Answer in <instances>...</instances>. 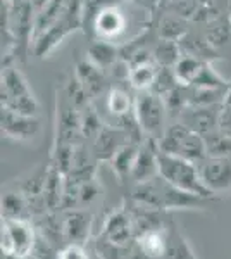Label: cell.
<instances>
[{"label": "cell", "instance_id": "1", "mask_svg": "<svg viewBox=\"0 0 231 259\" xmlns=\"http://www.w3.org/2000/svg\"><path fill=\"white\" fill-rule=\"evenodd\" d=\"M159 175L167 183H171V185H174L176 189L183 192H188V194L200 195L204 199L214 195L204 185L199 166L192 161L183 159V157L171 156V154L159 150Z\"/></svg>", "mask_w": 231, "mask_h": 259}, {"label": "cell", "instance_id": "2", "mask_svg": "<svg viewBox=\"0 0 231 259\" xmlns=\"http://www.w3.org/2000/svg\"><path fill=\"white\" fill-rule=\"evenodd\" d=\"M135 199L147 206L162 207V209L166 207H193L204 202V197L176 189L174 185L167 183L161 175L147 180L144 183H138Z\"/></svg>", "mask_w": 231, "mask_h": 259}, {"label": "cell", "instance_id": "3", "mask_svg": "<svg viewBox=\"0 0 231 259\" xmlns=\"http://www.w3.org/2000/svg\"><path fill=\"white\" fill-rule=\"evenodd\" d=\"M157 144L161 152L183 157V159L192 161L195 164H199L200 161L207 157L204 137L183 123L166 128V132H164V135Z\"/></svg>", "mask_w": 231, "mask_h": 259}, {"label": "cell", "instance_id": "4", "mask_svg": "<svg viewBox=\"0 0 231 259\" xmlns=\"http://www.w3.org/2000/svg\"><path fill=\"white\" fill-rule=\"evenodd\" d=\"M2 107L12 109L21 114L35 116L38 111V102L29 89L26 78L19 69L6 66L2 68Z\"/></svg>", "mask_w": 231, "mask_h": 259}, {"label": "cell", "instance_id": "5", "mask_svg": "<svg viewBox=\"0 0 231 259\" xmlns=\"http://www.w3.org/2000/svg\"><path fill=\"white\" fill-rule=\"evenodd\" d=\"M166 102L161 95H157L155 92H144L140 94V97L135 100V116L136 121L140 124V130L145 132L147 135H150V139L154 137L164 135L166 128H164V118H166Z\"/></svg>", "mask_w": 231, "mask_h": 259}, {"label": "cell", "instance_id": "6", "mask_svg": "<svg viewBox=\"0 0 231 259\" xmlns=\"http://www.w3.org/2000/svg\"><path fill=\"white\" fill-rule=\"evenodd\" d=\"M2 247L14 257H24L31 252L33 230L23 220H9L2 227Z\"/></svg>", "mask_w": 231, "mask_h": 259}, {"label": "cell", "instance_id": "7", "mask_svg": "<svg viewBox=\"0 0 231 259\" xmlns=\"http://www.w3.org/2000/svg\"><path fill=\"white\" fill-rule=\"evenodd\" d=\"M204 185L212 194L231 189V159L228 157H205L199 164Z\"/></svg>", "mask_w": 231, "mask_h": 259}, {"label": "cell", "instance_id": "8", "mask_svg": "<svg viewBox=\"0 0 231 259\" xmlns=\"http://www.w3.org/2000/svg\"><path fill=\"white\" fill-rule=\"evenodd\" d=\"M94 28L100 40L114 41L126 31V16L124 12L114 4L100 7L95 11Z\"/></svg>", "mask_w": 231, "mask_h": 259}, {"label": "cell", "instance_id": "9", "mask_svg": "<svg viewBox=\"0 0 231 259\" xmlns=\"http://www.w3.org/2000/svg\"><path fill=\"white\" fill-rule=\"evenodd\" d=\"M38 121L35 116L21 114L7 107H2V132L12 139H31L38 133Z\"/></svg>", "mask_w": 231, "mask_h": 259}, {"label": "cell", "instance_id": "10", "mask_svg": "<svg viewBox=\"0 0 231 259\" xmlns=\"http://www.w3.org/2000/svg\"><path fill=\"white\" fill-rule=\"evenodd\" d=\"M154 140L155 139H149L138 149L135 164L131 169V177L138 183H144L159 175V144H155Z\"/></svg>", "mask_w": 231, "mask_h": 259}, {"label": "cell", "instance_id": "11", "mask_svg": "<svg viewBox=\"0 0 231 259\" xmlns=\"http://www.w3.org/2000/svg\"><path fill=\"white\" fill-rule=\"evenodd\" d=\"M219 114L221 111H214L211 106H192L181 114V118L183 124L204 137L219 128Z\"/></svg>", "mask_w": 231, "mask_h": 259}, {"label": "cell", "instance_id": "12", "mask_svg": "<svg viewBox=\"0 0 231 259\" xmlns=\"http://www.w3.org/2000/svg\"><path fill=\"white\" fill-rule=\"evenodd\" d=\"M128 139H129L128 132L123 128L102 126L99 135L95 137V144H94L95 156L100 157V159H112L117 150L128 144Z\"/></svg>", "mask_w": 231, "mask_h": 259}, {"label": "cell", "instance_id": "13", "mask_svg": "<svg viewBox=\"0 0 231 259\" xmlns=\"http://www.w3.org/2000/svg\"><path fill=\"white\" fill-rule=\"evenodd\" d=\"M167 244H169V239L159 230H147L138 240L140 252L147 259H161L167 252Z\"/></svg>", "mask_w": 231, "mask_h": 259}, {"label": "cell", "instance_id": "14", "mask_svg": "<svg viewBox=\"0 0 231 259\" xmlns=\"http://www.w3.org/2000/svg\"><path fill=\"white\" fill-rule=\"evenodd\" d=\"M104 71L99 69L90 61H83L76 68V80L85 89L88 95H97L104 89Z\"/></svg>", "mask_w": 231, "mask_h": 259}, {"label": "cell", "instance_id": "15", "mask_svg": "<svg viewBox=\"0 0 231 259\" xmlns=\"http://www.w3.org/2000/svg\"><path fill=\"white\" fill-rule=\"evenodd\" d=\"M88 61L95 64L99 69L107 71L116 64L117 61V49L114 44L106 40H97L88 47Z\"/></svg>", "mask_w": 231, "mask_h": 259}, {"label": "cell", "instance_id": "16", "mask_svg": "<svg viewBox=\"0 0 231 259\" xmlns=\"http://www.w3.org/2000/svg\"><path fill=\"white\" fill-rule=\"evenodd\" d=\"M204 62L199 61L197 57L192 56H181V59L176 62V66L173 68L176 78H178L179 85H193L197 81V78L200 76L204 69Z\"/></svg>", "mask_w": 231, "mask_h": 259}, {"label": "cell", "instance_id": "17", "mask_svg": "<svg viewBox=\"0 0 231 259\" xmlns=\"http://www.w3.org/2000/svg\"><path fill=\"white\" fill-rule=\"evenodd\" d=\"M107 109L114 118L126 119L128 114L135 112V104L131 102L129 95L121 89H112L107 95Z\"/></svg>", "mask_w": 231, "mask_h": 259}, {"label": "cell", "instance_id": "18", "mask_svg": "<svg viewBox=\"0 0 231 259\" xmlns=\"http://www.w3.org/2000/svg\"><path fill=\"white\" fill-rule=\"evenodd\" d=\"M205 149L209 157H228L231 159V137L222 133L219 128L204 135Z\"/></svg>", "mask_w": 231, "mask_h": 259}, {"label": "cell", "instance_id": "19", "mask_svg": "<svg viewBox=\"0 0 231 259\" xmlns=\"http://www.w3.org/2000/svg\"><path fill=\"white\" fill-rule=\"evenodd\" d=\"M154 59L161 68H174L176 62L181 59V54H179V47L176 44V40L162 38L159 41L154 50Z\"/></svg>", "mask_w": 231, "mask_h": 259}, {"label": "cell", "instance_id": "20", "mask_svg": "<svg viewBox=\"0 0 231 259\" xmlns=\"http://www.w3.org/2000/svg\"><path fill=\"white\" fill-rule=\"evenodd\" d=\"M138 149H140L138 145L128 142V144L123 145V147L117 150L116 156L111 159L112 166H114L116 173L119 175V177H128V175H131V169H133V164H135Z\"/></svg>", "mask_w": 231, "mask_h": 259}, {"label": "cell", "instance_id": "21", "mask_svg": "<svg viewBox=\"0 0 231 259\" xmlns=\"http://www.w3.org/2000/svg\"><path fill=\"white\" fill-rule=\"evenodd\" d=\"M171 31H176V33H178V36H179V35H181V24L176 23L174 19L162 21V24H161V35H162V38L173 40V33H171Z\"/></svg>", "mask_w": 231, "mask_h": 259}, {"label": "cell", "instance_id": "22", "mask_svg": "<svg viewBox=\"0 0 231 259\" xmlns=\"http://www.w3.org/2000/svg\"><path fill=\"white\" fill-rule=\"evenodd\" d=\"M59 259H88V256L85 254V250L78 245H73V247H68L66 250H62Z\"/></svg>", "mask_w": 231, "mask_h": 259}, {"label": "cell", "instance_id": "23", "mask_svg": "<svg viewBox=\"0 0 231 259\" xmlns=\"http://www.w3.org/2000/svg\"><path fill=\"white\" fill-rule=\"evenodd\" d=\"M222 104H224V107H228V109H231V89L226 92L224 97H222Z\"/></svg>", "mask_w": 231, "mask_h": 259}]
</instances>
